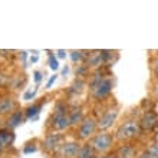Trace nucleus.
Listing matches in <instances>:
<instances>
[{
  "label": "nucleus",
  "mask_w": 158,
  "mask_h": 158,
  "mask_svg": "<svg viewBox=\"0 0 158 158\" xmlns=\"http://www.w3.org/2000/svg\"><path fill=\"white\" fill-rule=\"evenodd\" d=\"M55 53H56V58L58 59H65L66 58V50L65 49H58Z\"/></svg>",
  "instance_id": "27"
},
{
  "label": "nucleus",
  "mask_w": 158,
  "mask_h": 158,
  "mask_svg": "<svg viewBox=\"0 0 158 158\" xmlns=\"http://www.w3.org/2000/svg\"><path fill=\"white\" fill-rule=\"evenodd\" d=\"M16 111V101L13 98H3L0 99V115L4 117V115H12L13 112Z\"/></svg>",
  "instance_id": "10"
},
{
  "label": "nucleus",
  "mask_w": 158,
  "mask_h": 158,
  "mask_svg": "<svg viewBox=\"0 0 158 158\" xmlns=\"http://www.w3.org/2000/svg\"><path fill=\"white\" fill-rule=\"evenodd\" d=\"M69 119H71L72 127H79L81 122L85 119V112L82 106H73L69 109Z\"/></svg>",
  "instance_id": "12"
},
{
  "label": "nucleus",
  "mask_w": 158,
  "mask_h": 158,
  "mask_svg": "<svg viewBox=\"0 0 158 158\" xmlns=\"http://www.w3.org/2000/svg\"><path fill=\"white\" fill-rule=\"evenodd\" d=\"M139 124H141L142 129H145V131H152V129H155L158 127V114L155 112V111L148 109V111L142 115Z\"/></svg>",
  "instance_id": "8"
},
{
  "label": "nucleus",
  "mask_w": 158,
  "mask_h": 158,
  "mask_svg": "<svg viewBox=\"0 0 158 158\" xmlns=\"http://www.w3.org/2000/svg\"><path fill=\"white\" fill-rule=\"evenodd\" d=\"M25 154H30V152H35L36 151V147H25Z\"/></svg>",
  "instance_id": "30"
},
{
  "label": "nucleus",
  "mask_w": 158,
  "mask_h": 158,
  "mask_svg": "<svg viewBox=\"0 0 158 158\" xmlns=\"http://www.w3.org/2000/svg\"><path fill=\"white\" fill-rule=\"evenodd\" d=\"M142 128H141V124L139 121L137 119H129V121H125L122 125H119V128L117 129L115 132V141H119V142H124V141H129V139H134V138L139 137Z\"/></svg>",
  "instance_id": "1"
},
{
  "label": "nucleus",
  "mask_w": 158,
  "mask_h": 158,
  "mask_svg": "<svg viewBox=\"0 0 158 158\" xmlns=\"http://www.w3.org/2000/svg\"><path fill=\"white\" fill-rule=\"evenodd\" d=\"M147 151L152 155V158H158V144L157 142H154L152 145H150V148H148Z\"/></svg>",
  "instance_id": "23"
},
{
  "label": "nucleus",
  "mask_w": 158,
  "mask_h": 158,
  "mask_svg": "<svg viewBox=\"0 0 158 158\" xmlns=\"http://www.w3.org/2000/svg\"><path fill=\"white\" fill-rule=\"evenodd\" d=\"M71 59L73 63H83V60L86 59V53L83 50H72L71 52Z\"/></svg>",
  "instance_id": "20"
},
{
  "label": "nucleus",
  "mask_w": 158,
  "mask_h": 158,
  "mask_svg": "<svg viewBox=\"0 0 158 158\" xmlns=\"http://www.w3.org/2000/svg\"><path fill=\"white\" fill-rule=\"evenodd\" d=\"M81 148V144L76 141H65L59 150V154L62 158H76Z\"/></svg>",
  "instance_id": "9"
},
{
  "label": "nucleus",
  "mask_w": 158,
  "mask_h": 158,
  "mask_svg": "<svg viewBox=\"0 0 158 158\" xmlns=\"http://www.w3.org/2000/svg\"><path fill=\"white\" fill-rule=\"evenodd\" d=\"M50 127L56 132H62L65 129H69L72 127L69 119V112H53L50 118Z\"/></svg>",
  "instance_id": "6"
},
{
  "label": "nucleus",
  "mask_w": 158,
  "mask_h": 158,
  "mask_svg": "<svg viewBox=\"0 0 158 158\" xmlns=\"http://www.w3.org/2000/svg\"><path fill=\"white\" fill-rule=\"evenodd\" d=\"M85 86H86V85H85V81L78 78L72 82V85L69 86V89H68V94H69V95H79V94L83 92Z\"/></svg>",
  "instance_id": "18"
},
{
  "label": "nucleus",
  "mask_w": 158,
  "mask_h": 158,
  "mask_svg": "<svg viewBox=\"0 0 158 158\" xmlns=\"http://www.w3.org/2000/svg\"><path fill=\"white\" fill-rule=\"evenodd\" d=\"M68 72H69V68H68V66H65V68H63V69H62V75L65 76V75H66V73H68Z\"/></svg>",
  "instance_id": "33"
},
{
  "label": "nucleus",
  "mask_w": 158,
  "mask_h": 158,
  "mask_svg": "<svg viewBox=\"0 0 158 158\" xmlns=\"http://www.w3.org/2000/svg\"><path fill=\"white\" fill-rule=\"evenodd\" d=\"M65 142V137H63L62 132H53L48 134L43 139V150L46 152H56V151L60 150V147L63 145Z\"/></svg>",
  "instance_id": "5"
},
{
  "label": "nucleus",
  "mask_w": 158,
  "mask_h": 158,
  "mask_svg": "<svg viewBox=\"0 0 158 158\" xmlns=\"http://www.w3.org/2000/svg\"><path fill=\"white\" fill-rule=\"evenodd\" d=\"M39 60V56L38 55H33V56H30V62L32 63H36Z\"/></svg>",
  "instance_id": "32"
},
{
  "label": "nucleus",
  "mask_w": 158,
  "mask_h": 158,
  "mask_svg": "<svg viewBox=\"0 0 158 158\" xmlns=\"http://www.w3.org/2000/svg\"><path fill=\"white\" fill-rule=\"evenodd\" d=\"M96 158H117V155L115 154H104V155H101V157H96Z\"/></svg>",
  "instance_id": "31"
},
{
  "label": "nucleus",
  "mask_w": 158,
  "mask_h": 158,
  "mask_svg": "<svg viewBox=\"0 0 158 158\" xmlns=\"http://www.w3.org/2000/svg\"><path fill=\"white\" fill-rule=\"evenodd\" d=\"M137 158H152V155H151L148 151H144V152H141V154L138 155Z\"/></svg>",
  "instance_id": "29"
},
{
  "label": "nucleus",
  "mask_w": 158,
  "mask_h": 158,
  "mask_svg": "<svg viewBox=\"0 0 158 158\" xmlns=\"http://www.w3.org/2000/svg\"><path fill=\"white\" fill-rule=\"evenodd\" d=\"M2 83H3V78H2V76H0V85H2Z\"/></svg>",
  "instance_id": "36"
},
{
  "label": "nucleus",
  "mask_w": 158,
  "mask_h": 158,
  "mask_svg": "<svg viewBox=\"0 0 158 158\" xmlns=\"http://www.w3.org/2000/svg\"><path fill=\"white\" fill-rule=\"evenodd\" d=\"M155 108H157V111H155V112L158 114V102H157V106H155Z\"/></svg>",
  "instance_id": "37"
},
{
  "label": "nucleus",
  "mask_w": 158,
  "mask_h": 158,
  "mask_svg": "<svg viewBox=\"0 0 158 158\" xmlns=\"http://www.w3.org/2000/svg\"><path fill=\"white\" fill-rule=\"evenodd\" d=\"M105 78H106V76L104 75V72L101 71V69H96V71L91 75V81H89V89H91V92L95 91Z\"/></svg>",
  "instance_id": "15"
},
{
  "label": "nucleus",
  "mask_w": 158,
  "mask_h": 158,
  "mask_svg": "<svg viewBox=\"0 0 158 158\" xmlns=\"http://www.w3.org/2000/svg\"><path fill=\"white\" fill-rule=\"evenodd\" d=\"M118 117H119V109L118 108H109L108 111H105L101 118L98 119V129L99 132H108V129L117 122Z\"/></svg>",
  "instance_id": "4"
},
{
  "label": "nucleus",
  "mask_w": 158,
  "mask_h": 158,
  "mask_svg": "<svg viewBox=\"0 0 158 158\" xmlns=\"http://www.w3.org/2000/svg\"><path fill=\"white\" fill-rule=\"evenodd\" d=\"M98 131V121L92 117H85V119L81 122L76 131V137L81 141H91V138L94 137Z\"/></svg>",
  "instance_id": "3"
},
{
  "label": "nucleus",
  "mask_w": 158,
  "mask_h": 158,
  "mask_svg": "<svg viewBox=\"0 0 158 158\" xmlns=\"http://www.w3.org/2000/svg\"><path fill=\"white\" fill-rule=\"evenodd\" d=\"M49 68L52 71H58L59 69V60L56 58V55H53V53L49 55Z\"/></svg>",
  "instance_id": "22"
},
{
  "label": "nucleus",
  "mask_w": 158,
  "mask_h": 158,
  "mask_svg": "<svg viewBox=\"0 0 158 158\" xmlns=\"http://www.w3.org/2000/svg\"><path fill=\"white\" fill-rule=\"evenodd\" d=\"M15 141V135L9 129H0V151L10 147Z\"/></svg>",
  "instance_id": "13"
},
{
  "label": "nucleus",
  "mask_w": 158,
  "mask_h": 158,
  "mask_svg": "<svg viewBox=\"0 0 158 158\" xmlns=\"http://www.w3.org/2000/svg\"><path fill=\"white\" fill-rule=\"evenodd\" d=\"M36 91H38V88H36L33 92H32V91H27V92L25 94V96H23V99H25V101H30L35 95H36Z\"/></svg>",
  "instance_id": "26"
},
{
  "label": "nucleus",
  "mask_w": 158,
  "mask_h": 158,
  "mask_svg": "<svg viewBox=\"0 0 158 158\" xmlns=\"http://www.w3.org/2000/svg\"><path fill=\"white\" fill-rule=\"evenodd\" d=\"M43 104H45V101H42V102H39V104H33V105H30V106H27L26 111H25V119H35V118L39 115V112H40Z\"/></svg>",
  "instance_id": "17"
},
{
  "label": "nucleus",
  "mask_w": 158,
  "mask_h": 158,
  "mask_svg": "<svg viewBox=\"0 0 158 158\" xmlns=\"http://www.w3.org/2000/svg\"><path fill=\"white\" fill-rule=\"evenodd\" d=\"M33 75H35V82H36V83L39 85V82L42 81V75H43V73H42L40 71H36V72L33 73Z\"/></svg>",
  "instance_id": "28"
},
{
  "label": "nucleus",
  "mask_w": 158,
  "mask_h": 158,
  "mask_svg": "<svg viewBox=\"0 0 158 158\" xmlns=\"http://www.w3.org/2000/svg\"><path fill=\"white\" fill-rule=\"evenodd\" d=\"M89 144L96 154L104 155L112 150L114 144H115V137L109 132H98L91 138Z\"/></svg>",
  "instance_id": "2"
},
{
  "label": "nucleus",
  "mask_w": 158,
  "mask_h": 158,
  "mask_svg": "<svg viewBox=\"0 0 158 158\" xmlns=\"http://www.w3.org/2000/svg\"><path fill=\"white\" fill-rule=\"evenodd\" d=\"M152 73L158 79V56H155L154 60H152Z\"/></svg>",
  "instance_id": "24"
},
{
  "label": "nucleus",
  "mask_w": 158,
  "mask_h": 158,
  "mask_svg": "<svg viewBox=\"0 0 158 158\" xmlns=\"http://www.w3.org/2000/svg\"><path fill=\"white\" fill-rule=\"evenodd\" d=\"M154 91H155V95L158 96V82H157V85H155V89H154Z\"/></svg>",
  "instance_id": "34"
},
{
  "label": "nucleus",
  "mask_w": 158,
  "mask_h": 158,
  "mask_svg": "<svg viewBox=\"0 0 158 158\" xmlns=\"http://www.w3.org/2000/svg\"><path fill=\"white\" fill-rule=\"evenodd\" d=\"M56 79H58V75H56V73H55V75H52L49 78V81H48V82H46V89H50V88H52V85H53L55 82H56Z\"/></svg>",
  "instance_id": "25"
},
{
  "label": "nucleus",
  "mask_w": 158,
  "mask_h": 158,
  "mask_svg": "<svg viewBox=\"0 0 158 158\" xmlns=\"http://www.w3.org/2000/svg\"><path fill=\"white\" fill-rule=\"evenodd\" d=\"M86 65L89 68H101L104 65V59H102V55H101V50H94V52H89L86 53Z\"/></svg>",
  "instance_id": "11"
},
{
  "label": "nucleus",
  "mask_w": 158,
  "mask_h": 158,
  "mask_svg": "<svg viewBox=\"0 0 158 158\" xmlns=\"http://www.w3.org/2000/svg\"><path fill=\"white\" fill-rule=\"evenodd\" d=\"M89 71H91V68L88 66L86 63H79L78 66H76V76H78L79 79H82L83 76L89 75Z\"/></svg>",
  "instance_id": "21"
},
{
  "label": "nucleus",
  "mask_w": 158,
  "mask_h": 158,
  "mask_svg": "<svg viewBox=\"0 0 158 158\" xmlns=\"http://www.w3.org/2000/svg\"><path fill=\"white\" fill-rule=\"evenodd\" d=\"M112 81L109 78H105L101 85L96 88L95 91L92 92V96H94V99L95 101H104L106 99L109 95H111V92H112Z\"/></svg>",
  "instance_id": "7"
},
{
  "label": "nucleus",
  "mask_w": 158,
  "mask_h": 158,
  "mask_svg": "<svg viewBox=\"0 0 158 158\" xmlns=\"http://www.w3.org/2000/svg\"><path fill=\"white\" fill-rule=\"evenodd\" d=\"M76 158H96V152L94 151L91 144H83L79 148V152Z\"/></svg>",
  "instance_id": "19"
},
{
  "label": "nucleus",
  "mask_w": 158,
  "mask_h": 158,
  "mask_svg": "<svg viewBox=\"0 0 158 158\" xmlns=\"http://www.w3.org/2000/svg\"><path fill=\"white\" fill-rule=\"evenodd\" d=\"M155 142L158 144V129H157V132H155Z\"/></svg>",
  "instance_id": "35"
},
{
  "label": "nucleus",
  "mask_w": 158,
  "mask_h": 158,
  "mask_svg": "<svg viewBox=\"0 0 158 158\" xmlns=\"http://www.w3.org/2000/svg\"><path fill=\"white\" fill-rule=\"evenodd\" d=\"M115 155L117 158H137V151L132 145H121Z\"/></svg>",
  "instance_id": "14"
},
{
  "label": "nucleus",
  "mask_w": 158,
  "mask_h": 158,
  "mask_svg": "<svg viewBox=\"0 0 158 158\" xmlns=\"http://www.w3.org/2000/svg\"><path fill=\"white\" fill-rule=\"evenodd\" d=\"M23 119H25V112L23 111H15L12 115H9L7 124L10 128H17L23 122Z\"/></svg>",
  "instance_id": "16"
}]
</instances>
